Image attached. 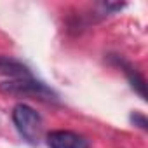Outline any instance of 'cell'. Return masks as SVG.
<instances>
[{"label":"cell","mask_w":148,"mask_h":148,"mask_svg":"<svg viewBox=\"0 0 148 148\" xmlns=\"http://www.w3.org/2000/svg\"><path fill=\"white\" fill-rule=\"evenodd\" d=\"M12 120L18 132L30 145H38L42 138V119L40 115L28 105H16L12 110Z\"/></svg>","instance_id":"obj_1"},{"label":"cell","mask_w":148,"mask_h":148,"mask_svg":"<svg viewBox=\"0 0 148 148\" xmlns=\"http://www.w3.org/2000/svg\"><path fill=\"white\" fill-rule=\"evenodd\" d=\"M0 73H2V75H9L12 80H16V79H30L32 77L30 70L23 63H19L18 59L7 58V56H0Z\"/></svg>","instance_id":"obj_4"},{"label":"cell","mask_w":148,"mask_h":148,"mask_svg":"<svg viewBox=\"0 0 148 148\" xmlns=\"http://www.w3.org/2000/svg\"><path fill=\"white\" fill-rule=\"evenodd\" d=\"M124 71L127 73V77H129V80H131L132 87H136V91L139 92V96H141V98H145V80H143V77L139 75L136 70H132V68H129V66H125V70H124Z\"/></svg>","instance_id":"obj_5"},{"label":"cell","mask_w":148,"mask_h":148,"mask_svg":"<svg viewBox=\"0 0 148 148\" xmlns=\"http://www.w3.org/2000/svg\"><path fill=\"white\" fill-rule=\"evenodd\" d=\"M49 148H89L87 141L71 131H52L47 136Z\"/></svg>","instance_id":"obj_3"},{"label":"cell","mask_w":148,"mask_h":148,"mask_svg":"<svg viewBox=\"0 0 148 148\" xmlns=\"http://www.w3.org/2000/svg\"><path fill=\"white\" fill-rule=\"evenodd\" d=\"M131 120H132L134 124H139V127H141V129H145V131L148 129V127H146V125H148V122H146L145 115H141V113H134V115L131 117Z\"/></svg>","instance_id":"obj_6"},{"label":"cell","mask_w":148,"mask_h":148,"mask_svg":"<svg viewBox=\"0 0 148 148\" xmlns=\"http://www.w3.org/2000/svg\"><path fill=\"white\" fill-rule=\"evenodd\" d=\"M2 91L11 94H25V96H37L40 99H56V94L45 87L44 84L37 82L33 77L30 79H16L11 82H5L2 86Z\"/></svg>","instance_id":"obj_2"}]
</instances>
